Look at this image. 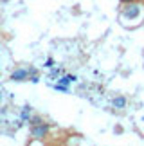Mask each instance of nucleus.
I'll use <instances>...</instances> for the list:
<instances>
[{
  "mask_svg": "<svg viewBox=\"0 0 144 146\" xmlns=\"http://www.w3.org/2000/svg\"><path fill=\"white\" fill-rule=\"evenodd\" d=\"M47 133H49L47 123H38V125H32L31 128V135L34 139H43V137H47Z\"/></svg>",
  "mask_w": 144,
  "mask_h": 146,
  "instance_id": "obj_1",
  "label": "nucleus"
},
{
  "mask_svg": "<svg viewBox=\"0 0 144 146\" xmlns=\"http://www.w3.org/2000/svg\"><path fill=\"white\" fill-rule=\"evenodd\" d=\"M137 15H139V7H137V5H128V9H124L126 18H135Z\"/></svg>",
  "mask_w": 144,
  "mask_h": 146,
  "instance_id": "obj_2",
  "label": "nucleus"
},
{
  "mask_svg": "<svg viewBox=\"0 0 144 146\" xmlns=\"http://www.w3.org/2000/svg\"><path fill=\"white\" fill-rule=\"evenodd\" d=\"M25 78H27V70H16V72H13L11 80H15V81H22V80H25Z\"/></svg>",
  "mask_w": 144,
  "mask_h": 146,
  "instance_id": "obj_3",
  "label": "nucleus"
},
{
  "mask_svg": "<svg viewBox=\"0 0 144 146\" xmlns=\"http://www.w3.org/2000/svg\"><path fill=\"white\" fill-rule=\"evenodd\" d=\"M124 105H126L124 98H115L114 99V106H115V108H124Z\"/></svg>",
  "mask_w": 144,
  "mask_h": 146,
  "instance_id": "obj_4",
  "label": "nucleus"
},
{
  "mask_svg": "<svg viewBox=\"0 0 144 146\" xmlns=\"http://www.w3.org/2000/svg\"><path fill=\"white\" fill-rule=\"evenodd\" d=\"M123 4H131V2H135V0H121Z\"/></svg>",
  "mask_w": 144,
  "mask_h": 146,
  "instance_id": "obj_5",
  "label": "nucleus"
}]
</instances>
